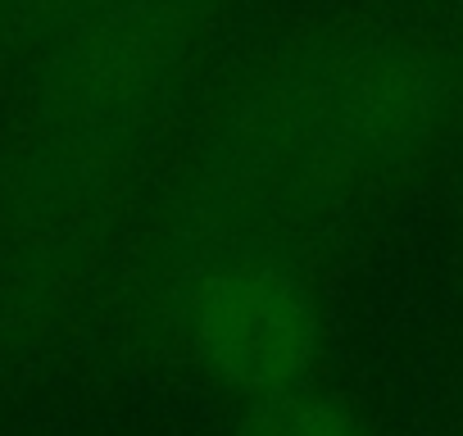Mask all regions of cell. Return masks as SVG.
I'll use <instances>...</instances> for the list:
<instances>
[{
    "instance_id": "cell-1",
    "label": "cell",
    "mask_w": 463,
    "mask_h": 436,
    "mask_svg": "<svg viewBox=\"0 0 463 436\" xmlns=\"http://www.w3.org/2000/svg\"><path fill=\"white\" fill-rule=\"evenodd\" d=\"M440 78L400 42L323 46L287 60L213 141L222 195L282 204L364 164H404L431 137Z\"/></svg>"
},
{
    "instance_id": "cell-2",
    "label": "cell",
    "mask_w": 463,
    "mask_h": 436,
    "mask_svg": "<svg viewBox=\"0 0 463 436\" xmlns=\"http://www.w3.org/2000/svg\"><path fill=\"white\" fill-rule=\"evenodd\" d=\"M213 0H82L60 64L64 109L114 132L137 118L191 51Z\"/></svg>"
},
{
    "instance_id": "cell-3",
    "label": "cell",
    "mask_w": 463,
    "mask_h": 436,
    "mask_svg": "<svg viewBox=\"0 0 463 436\" xmlns=\"http://www.w3.org/2000/svg\"><path fill=\"white\" fill-rule=\"evenodd\" d=\"M200 341L227 382L278 391L314 355L309 291L273 264H227L200 296Z\"/></svg>"
},
{
    "instance_id": "cell-4",
    "label": "cell",
    "mask_w": 463,
    "mask_h": 436,
    "mask_svg": "<svg viewBox=\"0 0 463 436\" xmlns=\"http://www.w3.org/2000/svg\"><path fill=\"white\" fill-rule=\"evenodd\" d=\"M237 436H364L359 422L323 395H273L264 400Z\"/></svg>"
},
{
    "instance_id": "cell-5",
    "label": "cell",
    "mask_w": 463,
    "mask_h": 436,
    "mask_svg": "<svg viewBox=\"0 0 463 436\" xmlns=\"http://www.w3.org/2000/svg\"><path fill=\"white\" fill-rule=\"evenodd\" d=\"M82 0H5V14L14 24V33L24 37H46L73 24Z\"/></svg>"
}]
</instances>
